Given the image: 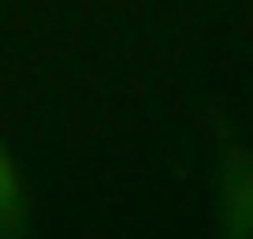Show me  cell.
Masks as SVG:
<instances>
[{
    "instance_id": "2",
    "label": "cell",
    "mask_w": 253,
    "mask_h": 239,
    "mask_svg": "<svg viewBox=\"0 0 253 239\" xmlns=\"http://www.w3.org/2000/svg\"><path fill=\"white\" fill-rule=\"evenodd\" d=\"M15 209H19V187H15V168H11L8 153L0 150V224L4 221H15Z\"/></svg>"
},
{
    "instance_id": "1",
    "label": "cell",
    "mask_w": 253,
    "mask_h": 239,
    "mask_svg": "<svg viewBox=\"0 0 253 239\" xmlns=\"http://www.w3.org/2000/svg\"><path fill=\"white\" fill-rule=\"evenodd\" d=\"M227 213L235 217V228L238 232H253V165H246L238 176H231Z\"/></svg>"
}]
</instances>
